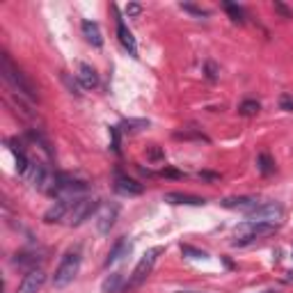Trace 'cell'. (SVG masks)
I'll return each mask as SVG.
<instances>
[{
	"label": "cell",
	"mask_w": 293,
	"mask_h": 293,
	"mask_svg": "<svg viewBox=\"0 0 293 293\" xmlns=\"http://www.w3.org/2000/svg\"><path fill=\"white\" fill-rule=\"evenodd\" d=\"M80 261H83V254H80V248H78V245H76V248H71V250H67L65 257H62V261H60V266L55 268L53 286H55V288L69 286V284L76 279L78 270H80Z\"/></svg>",
	"instance_id": "1"
},
{
	"label": "cell",
	"mask_w": 293,
	"mask_h": 293,
	"mask_svg": "<svg viewBox=\"0 0 293 293\" xmlns=\"http://www.w3.org/2000/svg\"><path fill=\"white\" fill-rule=\"evenodd\" d=\"M3 78L10 83V87L16 92V94H23V96H28V99H32L35 101L37 99V90H35V85L30 83V80L25 78V74L19 69V67H14L12 65V60H10V55L7 53H3Z\"/></svg>",
	"instance_id": "2"
},
{
	"label": "cell",
	"mask_w": 293,
	"mask_h": 293,
	"mask_svg": "<svg viewBox=\"0 0 293 293\" xmlns=\"http://www.w3.org/2000/svg\"><path fill=\"white\" fill-rule=\"evenodd\" d=\"M275 229H277V224H273V222H257V220H248V222H243V224L236 227L231 245H233V248H243V245L254 243V241L261 239V236L275 233Z\"/></svg>",
	"instance_id": "3"
},
{
	"label": "cell",
	"mask_w": 293,
	"mask_h": 293,
	"mask_svg": "<svg viewBox=\"0 0 293 293\" xmlns=\"http://www.w3.org/2000/svg\"><path fill=\"white\" fill-rule=\"evenodd\" d=\"M158 254H163V248L160 245H156V248H151V250H147V252L140 257V261H138V266L133 268V273H131V277H129V282H126V291H135V288H140L144 282H147V277L151 275V270H154V266H156V261H158Z\"/></svg>",
	"instance_id": "4"
},
{
	"label": "cell",
	"mask_w": 293,
	"mask_h": 293,
	"mask_svg": "<svg viewBox=\"0 0 293 293\" xmlns=\"http://www.w3.org/2000/svg\"><path fill=\"white\" fill-rule=\"evenodd\" d=\"M96 211H99V199H94V197L74 199L71 211H69V224L71 227H78V224H83L85 220H90Z\"/></svg>",
	"instance_id": "5"
},
{
	"label": "cell",
	"mask_w": 293,
	"mask_h": 293,
	"mask_svg": "<svg viewBox=\"0 0 293 293\" xmlns=\"http://www.w3.org/2000/svg\"><path fill=\"white\" fill-rule=\"evenodd\" d=\"M23 177H25V181H28L32 188L41 190V193H48L55 174L50 172L44 163H30V167H28V172H25Z\"/></svg>",
	"instance_id": "6"
},
{
	"label": "cell",
	"mask_w": 293,
	"mask_h": 293,
	"mask_svg": "<svg viewBox=\"0 0 293 293\" xmlns=\"http://www.w3.org/2000/svg\"><path fill=\"white\" fill-rule=\"evenodd\" d=\"M250 220H257V222H273L277 224V220L284 218V206L277 202H263L259 204L252 213H248Z\"/></svg>",
	"instance_id": "7"
},
{
	"label": "cell",
	"mask_w": 293,
	"mask_h": 293,
	"mask_svg": "<svg viewBox=\"0 0 293 293\" xmlns=\"http://www.w3.org/2000/svg\"><path fill=\"white\" fill-rule=\"evenodd\" d=\"M114 190L120 195H126V197H138V195L144 193V186L140 181L126 177V174L114 172Z\"/></svg>",
	"instance_id": "8"
},
{
	"label": "cell",
	"mask_w": 293,
	"mask_h": 293,
	"mask_svg": "<svg viewBox=\"0 0 293 293\" xmlns=\"http://www.w3.org/2000/svg\"><path fill=\"white\" fill-rule=\"evenodd\" d=\"M44 284H46V273L41 268H32V270H28V275H25L23 279H21L16 293H37Z\"/></svg>",
	"instance_id": "9"
},
{
	"label": "cell",
	"mask_w": 293,
	"mask_h": 293,
	"mask_svg": "<svg viewBox=\"0 0 293 293\" xmlns=\"http://www.w3.org/2000/svg\"><path fill=\"white\" fill-rule=\"evenodd\" d=\"M224 206V209H231V211H241V213H252L254 209H257L261 202H257L254 197H248V195H243V197H227L220 202Z\"/></svg>",
	"instance_id": "10"
},
{
	"label": "cell",
	"mask_w": 293,
	"mask_h": 293,
	"mask_svg": "<svg viewBox=\"0 0 293 293\" xmlns=\"http://www.w3.org/2000/svg\"><path fill=\"white\" fill-rule=\"evenodd\" d=\"M71 199H57V202L50 206L48 211L44 213V222H48V224H53V222H60V220H65L67 215H69V211H71Z\"/></svg>",
	"instance_id": "11"
},
{
	"label": "cell",
	"mask_w": 293,
	"mask_h": 293,
	"mask_svg": "<svg viewBox=\"0 0 293 293\" xmlns=\"http://www.w3.org/2000/svg\"><path fill=\"white\" fill-rule=\"evenodd\" d=\"M117 215H120V206H117V204H108V206L101 211L99 222H96L99 233H110V229H112L114 222H117Z\"/></svg>",
	"instance_id": "12"
},
{
	"label": "cell",
	"mask_w": 293,
	"mask_h": 293,
	"mask_svg": "<svg viewBox=\"0 0 293 293\" xmlns=\"http://www.w3.org/2000/svg\"><path fill=\"white\" fill-rule=\"evenodd\" d=\"M78 83H80V87H85V90H94L96 85H99V76H96L94 67L80 62L78 65Z\"/></svg>",
	"instance_id": "13"
},
{
	"label": "cell",
	"mask_w": 293,
	"mask_h": 293,
	"mask_svg": "<svg viewBox=\"0 0 293 293\" xmlns=\"http://www.w3.org/2000/svg\"><path fill=\"white\" fill-rule=\"evenodd\" d=\"M117 35H120V41H122V46H124L126 50H129L131 55H138V44H135V37H133V32L126 28V23L122 19H117Z\"/></svg>",
	"instance_id": "14"
},
{
	"label": "cell",
	"mask_w": 293,
	"mask_h": 293,
	"mask_svg": "<svg viewBox=\"0 0 293 293\" xmlns=\"http://www.w3.org/2000/svg\"><path fill=\"white\" fill-rule=\"evenodd\" d=\"M165 202L169 204H186V206H204L206 199L197 197V195H188V193H165Z\"/></svg>",
	"instance_id": "15"
},
{
	"label": "cell",
	"mask_w": 293,
	"mask_h": 293,
	"mask_svg": "<svg viewBox=\"0 0 293 293\" xmlns=\"http://www.w3.org/2000/svg\"><path fill=\"white\" fill-rule=\"evenodd\" d=\"M83 35H85V39L94 46V48H101V46H103L101 28H99V23H94V21H83Z\"/></svg>",
	"instance_id": "16"
},
{
	"label": "cell",
	"mask_w": 293,
	"mask_h": 293,
	"mask_svg": "<svg viewBox=\"0 0 293 293\" xmlns=\"http://www.w3.org/2000/svg\"><path fill=\"white\" fill-rule=\"evenodd\" d=\"M131 241L129 239H120L117 243L112 245V250L108 252V257H105V266H110V263H114V261H120L122 257H129V252H131Z\"/></svg>",
	"instance_id": "17"
},
{
	"label": "cell",
	"mask_w": 293,
	"mask_h": 293,
	"mask_svg": "<svg viewBox=\"0 0 293 293\" xmlns=\"http://www.w3.org/2000/svg\"><path fill=\"white\" fill-rule=\"evenodd\" d=\"M122 286H124V275L112 273L110 277H105L103 284H101V291H103V293H120Z\"/></svg>",
	"instance_id": "18"
},
{
	"label": "cell",
	"mask_w": 293,
	"mask_h": 293,
	"mask_svg": "<svg viewBox=\"0 0 293 293\" xmlns=\"http://www.w3.org/2000/svg\"><path fill=\"white\" fill-rule=\"evenodd\" d=\"M257 167H259V172H261L263 177H268V174L275 172V160L270 158L268 154H259L257 156Z\"/></svg>",
	"instance_id": "19"
},
{
	"label": "cell",
	"mask_w": 293,
	"mask_h": 293,
	"mask_svg": "<svg viewBox=\"0 0 293 293\" xmlns=\"http://www.w3.org/2000/svg\"><path fill=\"white\" fill-rule=\"evenodd\" d=\"M174 138L177 140H199V142H209V138H206L202 131H193V129L174 131Z\"/></svg>",
	"instance_id": "20"
},
{
	"label": "cell",
	"mask_w": 293,
	"mask_h": 293,
	"mask_svg": "<svg viewBox=\"0 0 293 293\" xmlns=\"http://www.w3.org/2000/svg\"><path fill=\"white\" fill-rule=\"evenodd\" d=\"M259 110H261V103L254 101V99H248V101H243V103L239 105V114H243V117H254Z\"/></svg>",
	"instance_id": "21"
},
{
	"label": "cell",
	"mask_w": 293,
	"mask_h": 293,
	"mask_svg": "<svg viewBox=\"0 0 293 293\" xmlns=\"http://www.w3.org/2000/svg\"><path fill=\"white\" fill-rule=\"evenodd\" d=\"M224 5V10L229 12V16H231V21L233 23H245V12H243V7H239V5H233V3H222Z\"/></svg>",
	"instance_id": "22"
},
{
	"label": "cell",
	"mask_w": 293,
	"mask_h": 293,
	"mask_svg": "<svg viewBox=\"0 0 293 293\" xmlns=\"http://www.w3.org/2000/svg\"><path fill=\"white\" fill-rule=\"evenodd\" d=\"M147 126H149V122H147V120H124V122H122V126H120V129H124V131H131V133H135V131L147 129Z\"/></svg>",
	"instance_id": "23"
},
{
	"label": "cell",
	"mask_w": 293,
	"mask_h": 293,
	"mask_svg": "<svg viewBox=\"0 0 293 293\" xmlns=\"http://www.w3.org/2000/svg\"><path fill=\"white\" fill-rule=\"evenodd\" d=\"M147 160H151V163H163L165 151L160 149L158 144H151V147H147Z\"/></svg>",
	"instance_id": "24"
},
{
	"label": "cell",
	"mask_w": 293,
	"mask_h": 293,
	"mask_svg": "<svg viewBox=\"0 0 293 293\" xmlns=\"http://www.w3.org/2000/svg\"><path fill=\"white\" fill-rule=\"evenodd\" d=\"M181 252H184V257H188V259H206L209 257L204 250L193 248V245H181Z\"/></svg>",
	"instance_id": "25"
},
{
	"label": "cell",
	"mask_w": 293,
	"mask_h": 293,
	"mask_svg": "<svg viewBox=\"0 0 293 293\" xmlns=\"http://www.w3.org/2000/svg\"><path fill=\"white\" fill-rule=\"evenodd\" d=\"M204 74H206V78H209V80H218V78H220V69H218V65H215L213 60H209L206 65H204Z\"/></svg>",
	"instance_id": "26"
},
{
	"label": "cell",
	"mask_w": 293,
	"mask_h": 293,
	"mask_svg": "<svg viewBox=\"0 0 293 293\" xmlns=\"http://www.w3.org/2000/svg\"><path fill=\"white\" fill-rule=\"evenodd\" d=\"M181 10L190 12L193 16H209V12H206V10H202V7H197V5H190V3H181Z\"/></svg>",
	"instance_id": "27"
},
{
	"label": "cell",
	"mask_w": 293,
	"mask_h": 293,
	"mask_svg": "<svg viewBox=\"0 0 293 293\" xmlns=\"http://www.w3.org/2000/svg\"><path fill=\"white\" fill-rule=\"evenodd\" d=\"M160 174L167 177V179H184V172H179V169H174V167H163Z\"/></svg>",
	"instance_id": "28"
},
{
	"label": "cell",
	"mask_w": 293,
	"mask_h": 293,
	"mask_svg": "<svg viewBox=\"0 0 293 293\" xmlns=\"http://www.w3.org/2000/svg\"><path fill=\"white\" fill-rule=\"evenodd\" d=\"M110 135H112V151L120 154V126H110Z\"/></svg>",
	"instance_id": "29"
},
{
	"label": "cell",
	"mask_w": 293,
	"mask_h": 293,
	"mask_svg": "<svg viewBox=\"0 0 293 293\" xmlns=\"http://www.w3.org/2000/svg\"><path fill=\"white\" fill-rule=\"evenodd\" d=\"M124 12L129 16H140V14H142V5H138V3H129Z\"/></svg>",
	"instance_id": "30"
},
{
	"label": "cell",
	"mask_w": 293,
	"mask_h": 293,
	"mask_svg": "<svg viewBox=\"0 0 293 293\" xmlns=\"http://www.w3.org/2000/svg\"><path fill=\"white\" fill-rule=\"evenodd\" d=\"M62 80H65V85L71 90V94H80V92H78V83H76V80H71L69 74H62Z\"/></svg>",
	"instance_id": "31"
},
{
	"label": "cell",
	"mask_w": 293,
	"mask_h": 293,
	"mask_svg": "<svg viewBox=\"0 0 293 293\" xmlns=\"http://www.w3.org/2000/svg\"><path fill=\"white\" fill-rule=\"evenodd\" d=\"M279 105H282V110H286V112H293V99L288 94H282V99H279Z\"/></svg>",
	"instance_id": "32"
},
{
	"label": "cell",
	"mask_w": 293,
	"mask_h": 293,
	"mask_svg": "<svg viewBox=\"0 0 293 293\" xmlns=\"http://www.w3.org/2000/svg\"><path fill=\"white\" fill-rule=\"evenodd\" d=\"M197 177L202 181H220V174H213V172H199Z\"/></svg>",
	"instance_id": "33"
},
{
	"label": "cell",
	"mask_w": 293,
	"mask_h": 293,
	"mask_svg": "<svg viewBox=\"0 0 293 293\" xmlns=\"http://www.w3.org/2000/svg\"><path fill=\"white\" fill-rule=\"evenodd\" d=\"M275 10H277V12H282V16H284V19H291V12H288L286 7L282 5V3H275Z\"/></svg>",
	"instance_id": "34"
},
{
	"label": "cell",
	"mask_w": 293,
	"mask_h": 293,
	"mask_svg": "<svg viewBox=\"0 0 293 293\" xmlns=\"http://www.w3.org/2000/svg\"><path fill=\"white\" fill-rule=\"evenodd\" d=\"M286 282H293V273H288V277H286Z\"/></svg>",
	"instance_id": "35"
},
{
	"label": "cell",
	"mask_w": 293,
	"mask_h": 293,
	"mask_svg": "<svg viewBox=\"0 0 293 293\" xmlns=\"http://www.w3.org/2000/svg\"><path fill=\"white\" fill-rule=\"evenodd\" d=\"M179 293H199V291H179Z\"/></svg>",
	"instance_id": "36"
},
{
	"label": "cell",
	"mask_w": 293,
	"mask_h": 293,
	"mask_svg": "<svg viewBox=\"0 0 293 293\" xmlns=\"http://www.w3.org/2000/svg\"><path fill=\"white\" fill-rule=\"evenodd\" d=\"M263 293H277V291H263Z\"/></svg>",
	"instance_id": "37"
}]
</instances>
